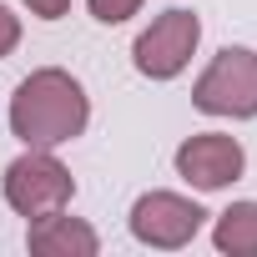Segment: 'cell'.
<instances>
[{"mask_svg":"<svg viewBox=\"0 0 257 257\" xmlns=\"http://www.w3.org/2000/svg\"><path fill=\"white\" fill-rule=\"evenodd\" d=\"M202 207L192 197H177V192H147L137 197L132 207V237L147 242V247H187L197 232H202Z\"/></svg>","mask_w":257,"mask_h":257,"instance_id":"obj_5","label":"cell"},{"mask_svg":"<svg viewBox=\"0 0 257 257\" xmlns=\"http://www.w3.org/2000/svg\"><path fill=\"white\" fill-rule=\"evenodd\" d=\"M242 167H247L242 147L232 137H222V132H202V137H187L177 147V177L202 187V192H217V187L237 182Z\"/></svg>","mask_w":257,"mask_h":257,"instance_id":"obj_6","label":"cell"},{"mask_svg":"<svg viewBox=\"0 0 257 257\" xmlns=\"http://www.w3.org/2000/svg\"><path fill=\"white\" fill-rule=\"evenodd\" d=\"M212 242H217V252H232V257H257V202H232V207L217 217Z\"/></svg>","mask_w":257,"mask_h":257,"instance_id":"obj_8","label":"cell"},{"mask_svg":"<svg viewBox=\"0 0 257 257\" xmlns=\"http://www.w3.org/2000/svg\"><path fill=\"white\" fill-rule=\"evenodd\" d=\"M16 41H21V21H16L6 6H0V61H6V56L16 51Z\"/></svg>","mask_w":257,"mask_h":257,"instance_id":"obj_10","label":"cell"},{"mask_svg":"<svg viewBox=\"0 0 257 257\" xmlns=\"http://www.w3.org/2000/svg\"><path fill=\"white\" fill-rule=\"evenodd\" d=\"M86 6H91V16L101 26H121V21H132L142 11V0H86Z\"/></svg>","mask_w":257,"mask_h":257,"instance_id":"obj_9","label":"cell"},{"mask_svg":"<svg viewBox=\"0 0 257 257\" xmlns=\"http://www.w3.org/2000/svg\"><path fill=\"white\" fill-rule=\"evenodd\" d=\"M31 6V16H41V21H61L66 11H71V0H26Z\"/></svg>","mask_w":257,"mask_h":257,"instance_id":"obj_11","label":"cell"},{"mask_svg":"<svg viewBox=\"0 0 257 257\" xmlns=\"http://www.w3.org/2000/svg\"><path fill=\"white\" fill-rule=\"evenodd\" d=\"M197 41H202V21L192 16V11H162L142 36H137V46H132V61H137V71L142 76H152V81H172V76H182L187 71V61H192V51H197Z\"/></svg>","mask_w":257,"mask_h":257,"instance_id":"obj_4","label":"cell"},{"mask_svg":"<svg viewBox=\"0 0 257 257\" xmlns=\"http://www.w3.org/2000/svg\"><path fill=\"white\" fill-rule=\"evenodd\" d=\"M71 197H76V182L46 147H31L26 157H16L6 167V202L21 217H31V222L51 217V212H66Z\"/></svg>","mask_w":257,"mask_h":257,"instance_id":"obj_2","label":"cell"},{"mask_svg":"<svg viewBox=\"0 0 257 257\" xmlns=\"http://www.w3.org/2000/svg\"><path fill=\"white\" fill-rule=\"evenodd\" d=\"M197 111L207 116H257V51L227 46L192 86Z\"/></svg>","mask_w":257,"mask_h":257,"instance_id":"obj_3","label":"cell"},{"mask_svg":"<svg viewBox=\"0 0 257 257\" xmlns=\"http://www.w3.org/2000/svg\"><path fill=\"white\" fill-rule=\"evenodd\" d=\"M91 121V101L81 91V81L71 71H31L16 96H11V132L26 142V147H66L86 132Z\"/></svg>","mask_w":257,"mask_h":257,"instance_id":"obj_1","label":"cell"},{"mask_svg":"<svg viewBox=\"0 0 257 257\" xmlns=\"http://www.w3.org/2000/svg\"><path fill=\"white\" fill-rule=\"evenodd\" d=\"M31 252H41V257H96L101 252V237L81 217L51 212V217H36L31 222Z\"/></svg>","mask_w":257,"mask_h":257,"instance_id":"obj_7","label":"cell"}]
</instances>
